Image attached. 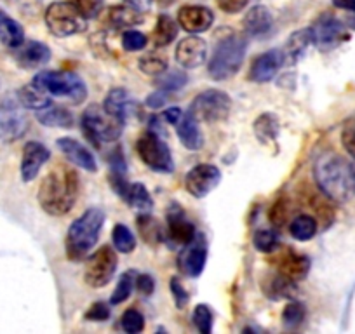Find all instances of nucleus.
I'll list each match as a JSON object with an SVG mask.
<instances>
[{"mask_svg": "<svg viewBox=\"0 0 355 334\" xmlns=\"http://www.w3.org/2000/svg\"><path fill=\"white\" fill-rule=\"evenodd\" d=\"M78 188H80V183H78L77 171L73 167L58 164L40 183L37 199L47 214L64 216L77 202Z\"/></svg>", "mask_w": 355, "mask_h": 334, "instance_id": "obj_1", "label": "nucleus"}, {"mask_svg": "<svg viewBox=\"0 0 355 334\" xmlns=\"http://www.w3.org/2000/svg\"><path fill=\"white\" fill-rule=\"evenodd\" d=\"M313 176L320 192L334 202H345L350 197V166L334 152L322 153L315 160Z\"/></svg>", "mask_w": 355, "mask_h": 334, "instance_id": "obj_2", "label": "nucleus"}, {"mask_svg": "<svg viewBox=\"0 0 355 334\" xmlns=\"http://www.w3.org/2000/svg\"><path fill=\"white\" fill-rule=\"evenodd\" d=\"M105 223V213L100 207H91L68 228L64 247L70 260L80 261L87 256L100 238Z\"/></svg>", "mask_w": 355, "mask_h": 334, "instance_id": "obj_3", "label": "nucleus"}, {"mask_svg": "<svg viewBox=\"0 0 355 334\" xmlns=\"http://www.w3.org/2000/svg\"><path fill=\"white\" fill-rule=\"evenodd\" d=\"M245 49H248V40L244 35L239 33H230L214 47V53L211 56L207 71L214 80H227L234 77L241 70L245 58Z\"/></svg>", "mask_w": 355, "mask_h": 334, "instance_id": "obj_4", "label": "nucleus"}, {"mask_svg": "<svg viewBox=\"0 0 355 334\" xmlns=\"http://www.w3.org/2000/svg\"><path fill=\"white\" fill-rule=\"evenodd\" d=\"M32 82L49 96L63 98L73 105L82 103L87 98V87L84 80L73 71L44 70L39 71Z\"/></svg>", "mask_w": 355, "mask_h": 334, "instance_id": "obj_5", "label": "nucleus"}, {"mask_svg": "<svg viewBox=\"0 0 355 334\" xmlns=\"http://www.w3.org/2000/svg\"><path fill=\"white\" fill-rule=\"evenodd\" d=\"M80 124L85 138L96 146L117 141L124 131V122L108 114L103 105H91L85 108Z\"/></svg>", "mask_w": 355, "mask_h": 334, "instance_id": "obj_6", "label": "nucleus"}, {"mask_svg": "<svg viewBox=\"0 0 355 334\" xmlns=\"http://www.w3.org/2000/svg\"><path fill=\"white\" fill-rule=\"evenodd\" d=\"M136 152L152 171L160 173V175H169L174 171V160L169 146L162 141L157 132H143L136 141Z\"/></svg>", "mask_w": 355, "mask_h": 334, "instance_id": "obj_7", "label": "nucleus"}, {"mask_svg": "<svg viewBox=\"0 0 355 334\" xmlns=\"http://www.w3.org/2000/svg\"><path fill=\"white\" fill-rule=\"evenodd\" d=\"M232 112V100L225 91L207 89L197 94L190 105V115L199 122H223Z\"/></svg>", "mask_w": 355, "mask_h": 334, "instance_id": "obj_8", "label": "nucleus"}, {"mask_svg": "<svg viewBox=\"0 0 355 334\" xmlns=\"http://www.w3.org/2000/svg\"><path fill=\"white\" fill-rule=\"evenodd\" d=\"M46 25L53 35L71 37L85 32L87 19L70 2H54L46 11Z\"/></svg>", "mask_w": 355, "mask_h": 334, "instance_id": "obj_9", "label": "nucleus"}, {"mask_svg": "<svg viewBox=\"0 0 355 334\" xmlns=\"http://www.w3.org/2000/svg\"><path fill=\"white\" fill-rule=\"evenodd\" d=\"M117 253L110 245H103L87 260L85 265V284L94 289L105 288L108 282L114 279L115 270H117Z\"/></svg>", "mask_w": 355, "mask_h": 334, "instance_id": "obj_10", "label": "nucleus"}, {"mask_svg": "<svg viewBox=\"0 0 355 334\" xmlns=\"http://www.w3.org/2000/svg\"><path fill=\"white\" fill-rule=\"evenodd\" d=\"M28 129L25 107L18 98H6L0 101V141L12 143L23 138Z\"/></svg>", "mask_w": 355, "mask_h": 334, "instance_id": "obj_11", "label": "nucleus"}, {"mask_svg": "<svg viewBox=\"0 0 355 334\" xmlns=\"http://www.w3.org/2000/svg\"><path fill=\"white\" fill-rule=\"evenodd\" d=\"M312 32V44L319 51H333L334 47H338L340 44H343L348 39L347 28L343 26V23L338 21L334 16L331 15H322L313 26L310 28Z\"/></svg>", "mask_w": 355, "mask_h": 334, "instance_id": "obj_12", "label": "nucleus"}, {"mask_svg": "<svg viewBox=\"0 0 355 334\" xmlns=\"http://www.w3.org/2000/svg\"><path fill=\"white\" fill-rule=\"evenodd\" d=\"M221 182V173L213 164H199L187 173L185 188L196 199H204L209 195Z\"/></svg>", "mask_w": 355, "mask_h": 334, "instance_id": "obj_13", "label": "nucleus"}, {"mask_svg": "<svg viewBox=\"0 0 355 334\" xmlns=\"http://www.w3.org/2000/svg\"><path fill=\"white\" fill-rule=\"evenodd\" d=\"M207 260V247L204 242L202 235H196L190 244L185 245L180 258H178V265L183 270V274L190 275V277H199L202 274L204 267H206Z\"/></svg>", "mask_w": 355, "mask_h": 334, "instance_id": "obj_14", "label": "nucleus"}, {"mask_svg": "<svg viewBox=\"0 0 355 334\" xmlns=\"http://www.w3.org/2000/svg\"><path fill=\"white\" fill-rule=\"evenodd\" d=\"M284 64V53L279 49H270L266 53L259 54L254 61L251 63V70H249V80L256 82V84H265L270 82L272 78L277 75Z\"/></svg>", "mask_w": 355, "mask_h": 334, "instance_id": "obj_15", "label": "nucleus"}, {"mask_svg": "<svg viewBox=\"0 0 355 334\" xmlns=\"http://www.w3.org/2000/svg\"><path fill=\"white\" fill-rule=\"evenodd\" d=\"M214 15L211 9L204 8V6H183L178 12V25L185 32L192 33H202L213 26Z\"/></svg>", "mask_w": 355, "mask_h": 334, "instance_id": "obj_16", "label": "nucleus"}, {"mask_svg": "<svg viewBox=\"0 0 355 334\" xmlns=\"http://www.w3.org/2000/svg\"><path fill=\"white\" fill-rule=\"evenodd\" d=\"M300 199H302L303 206L309 207L312 216L315 218L317 225H320L322 230H326V228H329L331 225H333L334 207L333 204H331L329 197L324 195L320 190L319 192H315V190L312 188H306L305 192L300 195Z\"/></svg>", "mask_w": 355, "mask_h": 334, "instance_id": "obj_17", "label": "nucleus"}, {"mask_svg": "<svg viewBox=\"0 0 355 334\" xmlns=\"http://www.w3.org/2000/svg\"><path fill=\"white\" fill-rule=\"evenodd\" d=\"M51 159V152L37 141H28L23 146L21 157V179L25 183L33 182L44 167V164Z\"/></svg>", "mask_w": 355, "mask_h": 334, "instance_id": "obj_18", "label": "nucleus"}, {"mask_svg": "<svg viewBox=\"0 0 355 334\" xmlns=\"http://www.w3.org/2000/svg\"><path fill=\"white\" fill-rule=\"evenodd\" d=\"M207 58V44L200 37H187L182 42L178 44L176 47V61L180 67L183 68H192L200 67L204 64Z\"/></svg>", "mask_w": 355, "mask_h": 334, "instance_id": "obj_19", "label": "nucleus"}, {"mask_svg": "<svg viewBox=\"0 0 355 334\" xmlns=\"http://www.w3.org/2000/svg\"><path fill=\"white\" fill-rule=\"evenodd\" d=\"M15 60L16 63L21 68H25V70H37V68L49 63L51 49L46 44L37 42V40H30V42H23L21 46L16 49Z\"/></svg>", "mask_w": 355, "mask_h": 334, "instance_id": "obj_20", "label": "nucleus"}, {"mask_svg": "<svg viewBox=\"0 0 355 334\" xmlns=\"http://www.w3.org/2000/svg\"><path fill=\"white\" fill-rule=\"evenodd\" d=\"M58 148L64 153V157H67L71 164H75V166L84 169V171H98V162L96 159H94L93 153H91V150L85 148V146L82 145V143H78L77 139L60 138L58 139Z\"/></svg>", "mask_w": 355, "mask_h": 334, "instance_id": "obj_21", "label": "nucleus"}, {"mask_svg": "<svg viewBox=\"0 0 355 334\" xmlns=\"http://www.w3.org/2000/svg\"><path fill=\"white\" fill-rule=\"evenodd\" d=\"M277 270L291 281H303L310 272V260L305 254L296 253L295 249H286L277 258Z\"/></svg>", "mask_w": 355, "mask_h": 334, "instance_id": "obj_22", "label": "nucleus"}, {"mask_svg": "<svg viewBox=\"0 0 355 334\" xmlns=\"http://www.w3.org/2000/svg\"><path fill=\"white\" fill-rule=\"evenodd\" d=\"M167 235L173 238L176 244L187 245L196 238V227L192 221L185 216L180 207H174L167 214Z\"/></svg>", "mask_w": 355, "mask_h": 334, "instance_id": "obj_23", "label": "nucleus"}, {"mask_svg": "<svg viewBox=\"0 0 355 334\" xmlns=\"http://www.w3.org/2000/svg\"><path fill=\"white\" fill-rule=\"evenodd\" d=\"M272 25H274V18H272L270 11L265 6H254L248 11V15L242 19V26L244 32L251 37H263L266 33H270Z\"/></svg>", "mask_w": 355, "mask_h": 334, "instance_id": "obj_24", "label": "nucleus"}, {"mask_svg": "<svg viewBox=\"0 0 355 334\" xmlns=\"http://www.w3.org/2000/svg\"><path fill=\"white\" fill-rule=\"evenodd\" d=\"M103 108L110 115H114L115 118L122 121L125 124L129 115L132 114V108H135V101H132L131 94L125 89H112L110 93L105 98Z\"/></svg>", "mask_w": 355, "mask_h": 334, "instance_id": "obj_25", "label": "nucleus"}, {"mask_svg": "<svg viewBox=\"0 0 355 334\" xmlns=\"http://www.w3.org/2000/svg\"><path fill=\"white\" fill-rule=\"evenodd\" d=\"M174 128H176L178 138H180V141L183 143L185 148L189 150L202 148L204 138H202V132H200L199 121H197V118H193L190 114L189 115L183 114V117L180 118V122H178Z\"/></svg>", "mask_w": 355, "mask_h": 334, "instance_id": "obj_26", "label": "nucleus"}, {"mask_svg": "<svg viewBox=\"0 0 355 334\" xmlns=\"http://www.w3.org/2000/svg\"><path fill=\"white\" fill-rule=\"evenodd\" d=\"M37 121L40 122L46 128H60V129H68L73 125L75 118L71 112H68L67 108L58 107V105H47L46 108H40L35 110Z\"/></svg>", "mask_w": 355, "mask_h": 334, "instance_id": "obj_27", "label": "nucleus"}, {"mask_svg": "<svg viewBox=\"0 0 355 334\" xmlns=\"http://www.w3.org/2000/svg\"><path fill=\"white\" fill-rule=\"evenodd\" d=\"M310 44H312V32H310V28L298 30V32L293 33L288 39V42H286L284 51H282L284 53V63H298L303 58V54L306 53Z\"/></svg>", "mask_w": 355, "mask_h": 334, "instance_id": "obj_28", "label": "nucleus"}, {"mask_svg": "<svg viewBox=\"0 0 355 334\" xmlns=\"http://www.w3.org/2000/svg\"><path fill=\"white\" fill-rule=\"evenodd\" d=\"M107 25L112 28H132L143 21V12L135 11L129 6H114L107 12Z\"/></svg>", "mask_w": 355, "mask_h": 334, "instance_id": "obj_29", "label": "nucleus"}, {"mask_svg": "<svg viewBox=\"0 0 355 334\" xmlns=\"http://www.w3.org/2000/svg\"><path fill=\"white\" fill-rule=\"evenodd\" d=\"M263 289H265V295L270 299H293L296 298V292H298L296 282L284 277L279 272L277 275H272L270 279H266Z\"/></svg>", "mask_w": 355, "mask_h": 334, "instance_id": "obj_30", "label": "nucleus"}, {"mask_svg": "<svg viewBox=\"0 0 355 334\" xmlns=\"http://www.w3.org/2000/svg\"><path fill=\"white\" fill-rule=\"evenodd\" d=\"M252 129H254L256 138L259 139V143L263 145H270V143H275L279 138V131H281V124H279L277 115L266 112V114H261L252 124Z\"/></svg>", "mask_w": 355, "mask_h": 334, "instance_id": "obj_31", "label": "nucleus"}, {"mask_svg": "<svg viewBox=\"0 0 355 334\" xmlns=\"http://www.w3.org/2000/svg\"><path fill=\"white\" fill-rule=\"evenodd\" d=\"M138 225V234L143 238V242L148 245H159L164 242V228L159 220L152 216L150 213H141L136 220Z\"/></svg>", "mask_w": 355, "mask_h": 334, "instance_id": "obj_32", "label": "nucleus"}, {"mask_svg": "<svg viewBox=\"0 0 355 334\" xmlns=\"http://www.w3.org/2000/svg\"><path fill=\"white\" fill-rule=\"evenodd\" d=\"M0 42L11 49H18L25 42V32H23L21 25L6 16L4 12L0 15Z\"/></svg>", "mask_w": 355, "mask_h": 334, "instance_id": "obj_33", "label": "nucleus"}, {"mask_svg": "<svg viewBox=\"0 0 355 334\" xmlns=\"http://www.w3.org/2000/svg\"><path fill=\"white\" fill-rule=\"evenodd\" d=\"M178 37V23L171 16L160 15L157 18L155 28L152 33V42L155 47H166L174 42Z\"/></svg>", "mask_w": 355, "mask_h": 334, "instance_id": "obj_34", "label": "nucleus"}, {"mask_svg": "<svg viewBox=\"0 0 355 334\" xmlns=\"http://www.w3.org/2000/svg\"><path fill=\"white\" fill-rule=\"evenodd\" d=\"M18 100L23 107L30 108V110H40V108H46L47 105H51L49 94L44 93L33 82H30L28 86L19 89Z\"/></svg>", "mask_w": 355, "mask_h": 334, "instance_id": "obj_35", "label": "nucleus"}, {"mask_svg": "<svg viewBox=\"0 0 355 334\" xmlns=\"http://www.w3.org/2000/svg\"><path fill=\"white\" fill-rule=\"evenodd\" d=\"M317 230H319V225L312 214H300L289 225V234L300 242H306L315 237Z\"/></svg>", "mask_w": 355, "mask_h": 334, "instance_id": "obj_36", "label": "nucleus"}, {"mask_svg": "<svg viewBox=\"0 0 355 334\" xmlns=\"http://www.w3.org/2000/svg\"><path fill=\"white\" fill-rule=\"evenodd\" d=\"M187 82H189V75L183 70H166L155 78L159 89L167 91V93L182 89V87H185Z\"/></svg>", "mask_w": 355, "mask_h": 334, "instance_id": "obj_37", "label": "nucleus"}, {"mask_svg": "<svg viewBox=\"0 0 355 334\" xmlns=\"http://www.w3.org/2000/svg\"><path fill=\"white\" fill-rule=\"evenodd\" d=\"M112 240H114L115 249L122 254H129L135 251L136 247V237L131 230H129L125 225L119 223L115 225L114 230H112Z\"/></svg>", "mask_w": 355, "mask_h": 334, "instance_id": "obj_38", "label": "nucleus"}, {"mask_svg": "<svg viewBox=\"0 0 355 334\" xmlns=\"http://www.w3.org/2000/svg\"><path fill=\"white\" fill-rule=\"evenodd\" d=\"M136 277H138V274L135 270H128L122 274V277L117 282V288L112 292L110 305H121L131 296L132 289L136 288Z\"/></svg>", "mask_w": 355, "mask_h": 334, "instance_id": "obj_39", "label": "nucleus"}, {"mask_svg": "<svg viewBox=\"0 0 355 334\" xmlns=\"http://www.w3.org/2000/svg\"><path fill=\"white\" fill-rule=\"evenodd\" d=\"M139 70L152 77H159L160 73L167 70V58L159 53H146L145 56L139 58Z\"/></svg>", "mask_w": 355, "mask_h": 334, "instance_id": "obj_40", "label": "nucleus"}, {"mask_svg": "<svg viewBox=\"0 0 355 334\" xmlns=\"http://www.w3.org/2000/svg\"><path fill=\"white\" fill-rule=\"evenodd\" d=\"M305 306L298 301H291L284 306L282 310V324L289 329H295V327L302 326L303 320H305Z\"/></svg>", "mask_w": 355, "mask_h": 334, "instance_id": "obj_41", "label": "nucleus"}, {"mask_svg": "<svg viewBox=\"0 0 355 334\" xmlns=\"http://www.w3.org/2000/svg\"><path fill=\"white\" fill-rule=\"evenodd\" d=\"M252 244L259 253H274L279 245L277 234L272 230H258L252 237Z\"/></svg>", "mask_w": 355, "mask_h": 334, "instance_id": "obj_42", "label": "nucleus"}, {"mask_svg": "<svg viewBox=\"0 0 355 334\" xmlns=\"http://www.w3.org/2000/svg\"><path fill=\"white\" fill-rule=\"evenodd\" d=\"M70 4L84 16L85 19L98 18L103 11V0H70Z\"/></svg>", "mask_w": 355, "mask_h": 334, "instance_id": "obj_43", "label": "nucleus"}, {"mask_svg": "<svg viewBox=\"0 0 355 334\" xmlns=\"http://www.w3.org/2000/svg\"><path fill=\"white\" fill-rule=\"evenodd\" d=\"M148 44V39L143 35L138 30H125L122 33V47H124L128 53H138V51H143Z\"/></svg>", "mask_w": 355, "mask_h": 334, "instance_id": "obj_44", "label": "nucleus"}, {"mask_svg": "<svg viewBox=\"0 0 355 334\" xmlns=\"http://www.w3.org/2000/svg\"><path fill=\"white\" fill-rule=\"evenodd\" d=\"M193 324L199 333L209 334L213 331V312L207 305H197L193 310Z\"/></svg>", "mask_w": 355, "mask_h": 334, "instance_id": "obj_45", "label": "nucleus"}, {"mask_svg": "<svg viewBox=\"0 0 355 334\" xmlns=\"http://www.w3.org/2000/svg\"><path fill=\"white\" fill-rule=\"evenodd\" d=\"M121 326H122V329L129 334L141 333L143 327H145V319H143V315L138 312V310L129 308V310H125L124 315H122Z\"/></svg>", "mask_w": 355, "mask_h": 334, "instance_id": "obj_46", "label": "nucleus"}, {"mask_svg": "<svg viewBox=\"0 0 355 334\" xmlns=\"http://www.w3.org/2000/svg\"><path fill=\"white\" fill-rule=\"evenodd\" d=\"M288 218H289V202L284 199V197H281V199H279L277 202H274V206H272L270 213H268V220H270V223L274 225L275 228H282L286 223H288Z\"/></svg>", "mask_w": 355, "mask_h": 334, "instance_id": "obj_47", "label": "nucleus"}, {"mask_svg": "<svg viewBox=\"0 0 355 334\" xmlns=\"http://www.w3.org/2000/svg\"><path fill=\"white\" fill-rule=\"evenodd\" d=\"M171 295H173V299H174V305H176V308H185L187 305H189L190 301V296L189 292H187L185 285L182 284V281L178 277H173L171 279Z\"/></svg>", "mask_w": 355, "mask_h": 334, "instance_id": "obj_48", "label": "nucleus"}, {"mask_svg": "<svg viewBox=\"0 0 355 334\" xmlns=\"http://www.w3.org/2000/svg\"><path fill=\"white\" fill-rule=\"evenodd\" d=\"M84 317L89 322H105V320L110 319V306H108V303L103 301L93 303Z\"/></svg>", "mask_w": 355, "mask_h": 334, "instance_id": "obj_49", "label": "nucleus"}, {"mask_svg": "<svg viewBox=\"0 0 355 334\" xmlns=\"http://www.w3.org/2000/svg\"><path fill=\"white\" fill-rule=\"evenodd\" d=\"M136 289H138L139 295L152 296L153 291H155V281H153L152 275L139 274L136 277Z\"/></svg>", "mask_w": 355, "mask_h": 334, "instance_id": "obj_50", "label": "nucleus"}, {"mask_svg": "<svg viewBox=\"0 0 355 334\" xmlns=\"http://www.w3.org/2000/svg\"><path fill=\"white\" fill-rule=\"evenodd\" d=\"M167 101H169V93H167V91L159 89V91H155V93L150 94V96L146 98L145 103H146V107L157 110V108H162Z\"/></svg>", "mask_w": 355, "mask_h": 334, "instance_id": "obj_51", "label": "nucleus"}, {"mask_svg": "<svg viewBox=\"0 0 355 334\" xmlns=\"http://www.w3.org/2000/svg\"><path fill=\"white\" fill-rule=\"evenodd\" d=\"M248 2L249 0H218V8H220L221 11L234 15V12L242 11V9L248 6Z\"/></svg>", "mask_w": 355, "mask_h": 334, "instance_id": "obj_52", "label": "nucleus"}, {"mask_svg": "<svg viewBox=\"0 0 355 334\" xmlns=\"http://www.w3.org/2000/svg\"><path fill=\"white\" fill-rule=\"evenodd\" d=\"M343 146L348 153L355 159V125H348L343 131Z\"/></svg>", "mask_w": 355, "mask_h": 334, "instance_id": "obj_53", "label": "nucleus"}, {"mask_svg": "<svg viewBox=\"0 0 355 334\" xmlns=\"http://www.w3.org/2000/svg\"><path fill=\"white\" fill-rule=\"evenodd\" d=\"M124 2H125V6L132 8L135 11L145 12L150 9V6H152L153 0H124Z\"/></svg>", "mask_w": 355, "mask_h": 334, "instance_id": "obj_54", "label": "nucleus"}, {"mask_svg": "<svg viewBox=\"0 0 355 334\" xmlns=\"http://www.w3.org/2000/svg\"><path fill=\"white\" fill-rule=\"evenodd\" d=\"M182 117H183V112L180 110V108H167V110H164V118L173 125H176Z\"/></svg>", "mask_w": 355, "mask_h": 334, "instance_id": "obj_55", "label": "nucleus"}, {"mask_svg": "<svg viewBox=\"0 0 355 334\" xmlns=\"http://www.w3.org/2000/svg\"><path fill=\"white\" fill-rule=\"evenodd\" d=\"M334 8L343 9V11H350L355 15V0H333Z\"/></svg>", "mask_w": 355, "mask_h": 334, "instance_id": "obj_56", "label": "nucleus"}, {"mask_svg": "<svg viewBox=\"0 0 355 334\" xmlns=\"http://www.w3.org/2000/svg\"><path fill=\"white\" fill-rule=\"evenodd\" d=\"M350 183H352V192L355 193V162L350 164Z\"/></svg>", "mask_w": 355, "mask_h": 334, "instance_id": "obj_57", "label": "nucleus"}, {"mask_svg": "<svg viewBox=\"0 0 355 334\" xmlns=\"http://www.w3.org/2000/svg\"><path fill=\"white\" fill-rule=\"evenodd\" d=\"M0 15H2V11H0Z\"/></svg>", "mask_w": 355, "mask_h": 334, "instance_id": "obj_58", "label": "nucleus"}]
</instances>
